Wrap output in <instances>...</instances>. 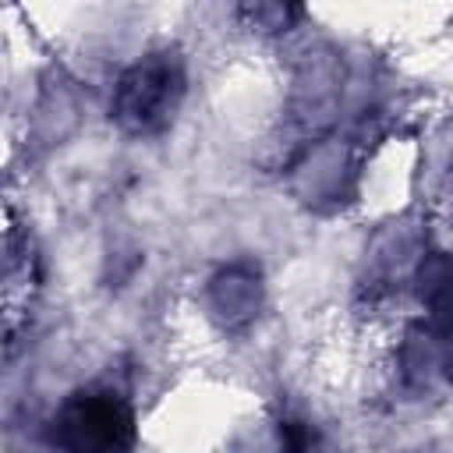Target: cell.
<instances>
[{"mask_svg":"<svg viewBox=\"0 0 453 453\" xmlns=\"http://www.w3.org/2000/svg\"><path fill=\"white\" fill-rule=\"evenodd\" d=\"M188 92V67L180 50H152L127 64L113 85L110 113L120 131L149 138L173 124Z\"/></svg>","mask_w":453,"mask_h":453,"instance_id":"1","label":"cell"},{"mask_svg":"<svg viewBox=\"0 0 453 453\" xmlns=\"http://www.w3.org/2000/svg\"><path fill=\"white\" fill-rule=\"evenodd\" d=\"M50 442L57 453H131L134 411L113 389H78L53 414Z\"/></svg>","mask_w":453,"mask_h":453,"instance_id":"2","label":"cell"},{"mask_svg":"<svg viewBox=\"0 0 453 453\" xmlns=\"http://www.w3.org/2000/svg\"><path fill=\"white\" fill-rule=\"evenodd\" d=\"M265 287L255 262H230L209 280V311L223 329H244L262 308Z\"/></svg>","mask_w":453,"mask_h":453,"instance_id":"3","label":"cell"},{"mask_svg":"<svg viewBox=\"0 0 453 453\" xmlns=\"http://www.w3.org/2000/svg\"><path fill=\"white\" fill-rule=\"evenodd\" d=\"M449 333L432 329L428 322H414L400 347V375L411 393H432L446 382L449 365Z\"/></svg>","mask_w":453,"mask_h":453,"instance_id":"4","label":"cell"},{"mask_svg":"<svg viewBox=\"0 0 453 453\" xmlns=\"http://www.w3.org/2000/svg\"><path fill=\"white\" fill-rule=\"evenodd\" d=\"M418 294L425 301L428 311V326L439 333H449V269H446V255L432 251L421 269H418Z\"/></svg>","mask_w":453,"mask_h":453,"instance_id":"5","label":"cell"},{"mask_svg":"<svg viewBox=\"0 0 453 453\" xmlns=\"http://www.w3.org/2000/svg\"><path fill=\"white\" fill-rule=\"evenodd\" d=\"M237 14L248 18L251 28L280 32V28H287L294 18H301V7H287V4H244V7H237Z\"/></svg>","mask_w":453,"mask_h":453,"instance_id":"6","label":"cell"},{"mask_svg":"<svg viewBox=\"0 0 453 453\" xmlns=\"http://www.w3.org/2000/svg\"><path fill=\"white\" fill-rule=\"evenodd\" d=\"M280 442H283V453H322V439L304 418H283Z\"/></svg>","mask_w":453,"mask_h":453,"instance_id":"7","label":"cell"}]
</instances>
